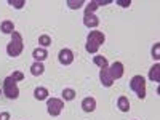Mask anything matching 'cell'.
I'll list each match as a JSON object with an SVG mask.
<instances>
[{
    "instance_id": "cell-1",
    "label": "cell",
    "mask_w": 160,
    "mask_h": 120,
    "mask_svg": "<svg viewBox=\"0 0 160 120\" xmlns=\"http://www.w3.org/2000/svg\"><path fill=\"white\" fill-rule=\"evenodd\" d=\"M106 42V35L101 31H91L87 37V43H85V50L91 55H96L99 47Z\"/></svg>"
},
{
    "instance_id": "cell-2",
    "label": "cell",
    "mask_w": 160,
    "mask_h": 120,
    "mask_svg": "<svg viewBox=\"0 0 160 120\" xmlns=\"http://www.w3.org/2000/svg\"><path fill=\"white\" fill-rule=\"evenodd\" d=\"M24 50V43H22V35L15 31L11 34V42L7 45V53H8V56L11 58H18L21 53Z\"/></svg>"
},
{
    "instance_id": "cell-3",
    "label": "cell",
    "mask_w": 160,
    "mask_h": 120,
    "mask_svg": "<svg viewBox=\"0 0 160 120\" xmlns=\"http://www.w3.org/2000/svg\"><path fill=\"white\" fill-rule=\"evenodd\" d=\"M130 88L136 93V96L139 99L146 98V78L142 75H135L130 80Z\"/></svg>"
},
{
    "instance_id": "cell-4",
    "label": "cell",
    "mask_w": 160,
    "mask_h": 120,
    "mask_svg": "<svg viewBox=\"0 0 160 120\" xmlns=\"http://www.w3.org/2000/svg\"><path fill=\"white\" fill-rule=\"evenodd\" d=\"M2 91H3V95H5L8 99H18V96H19V88H18L16 82H15V80H13L10 75L3 80V88H2Z\"/></svg>"
},
{
    "instance_id": "cell-5",
    "label": "cell",
    "mask_w": 160,
    "mask_h": 120,
    "mask_svg": "<svg viewBox=\"0 0 160 120\" xmlns=\"http://www.w3.org/2000/svg\"><path fill=\"white\" fill-rule=\"evenodd\" d=\"M64 109V101L59 98H50L47 99V111L51 117H58Z\"/></svg>"
},
{
    "instance_id": "cell-6",
    "label": "cell",
    "mask_w": 160,
    "mask_h": 120,
    "mask_svg": "<svg viewBox=\"0 0 160 120\" xmlns=\"http://www.w3.org/2000/svg\"><path fill=\"white\" fill-rule=\"evenodd\" d=\"M109 75L112 77V80H117V78H122L123 77V72H125V68H123V62H120V61H115L112 62L109 68Z\"/></svg>"
},
{
    "instance_id": "cell-7",
    "label": "cell",
    "mask_w": 160,
    "mask_h": 120,
    "mask_svg": "<svg viewBox=\"0 0 160 120\" xmlns=\"http://www.w3.org/2000/svg\"><path fill=\"white\" fill-rule=\"evenodd\" d=\"M58 59H59V62L64 64V66L72 64V62H74V51L69 50V48H62V50L58 53Z\"/></svg>"
},
{
    "instance_id": "cell-8",
    "label": "cell",
    "mask_w": 160,
    "mask_h": 120,
    "mask_svg": "<svg viewBox=\"0 0 160 120\" xmlns=\"http://www.w3.org/2000/svg\"><path fill=\"white\" fill-rule=\"evenodd\" d=\"M83 24H85V28L95 29V28H98V24H99V18L95 15V13H85L83 15Z\"/></svg>"
},
{
    "instance_id": "cell-9",
    "label": "cell",
    "mask_w": 160,
    "mask_h": 120,
    "mask_svg": "<svg viewBox=\"0 0 160 120\" xmlns=\"http://www.w3.org/2000/svg\"><path fill=\"white\" fill-rule=\"evenodd\" d=\"M99 80H101L102 87H106V88H109V87L114 85V80L109 75V71L108 69H99Z\"/></svg>"
},
{
    "instance_id": "cell-10",
    "label": "cell",
    "mask_w": 160,
    "mask_h": 120,
    "mask_svg": "<svg viewBox=\"0 0 160 120\" xmlns=\"http://www.w3.org/2000/svg\"><path fill=\"white\" fill-rule=\"evenodd\" d=\"M32 58L37 61V62H43L47 58H48V51L47 48H42V47H38L32 51Z\"/></svg>"
},
{
    "instance_id": "cell-11",
    "label": "cell",
    "mask_w": 160,
    "mask_h": 120,
    "mask_svg": "<svg viewBox=\"0 0 160 120\" xmlns=\"http://www.w3.org/2000/svg\"><path fill=\"white\" fill-rule=\"evenodd\" d=\"M82 109H83L85 112H93V111L96 109V99L91 98V96L85 98V99L82 101Z\"/></svg>"
},
{
    "instance_id": "cell-12",
    "label": "cell",
    "mask_w": 160,
    "mask_h": 120,
    "mask_svg": "<svg viewBox=\"0 0 160 120\" xmlns=\"http://www.w3.org/2000/svg\"><path fill=\"white\" fill-rule=\"evenodd\" d=\"M149 80H152V82H160V64H154L152 68L149 69Z\"/></svg>"
},
{
    "instance_id": "cell-13",
    "label": "cell",
    "mask_w": 160,
    "mask_h": 120,
    "mask_svg": "<svg viewBox=\"0 0 160 120\" xmlns=\"http://www.w3.org/2000/svg\"><path fill=\"white\" fill-rule=\"evenodd\" d=\"M34 98H35L37 101H45V99H48V90H47L45 87L35 88V90H34Z\"/></svg>"
},
{
    "instance_id": "cell-14",
    "label": "cell",
    "mask_w": 160,
    "mask_h": 120,
    "mask_svg": "<svg viewBox=\"0 0 160 120\" xmlns=\"http://www.w3.org/2000/svg\"><path fill=\"white\" fill-rule=\"evenodd\" d=\"M0 31H2L3 34H13L15 32V24H13V21H8V19H5V21H2L0 22Z\"/></svg>"
},
{
    "instance_id": "cell-15",
    "label": "cell",
    "mask_w": 160,
    "mask_h": 120,
    "mask_svg": "<svg viewBox=\"0 0 160 120\" xmlns=\"http://www.w3.org/2000/svg\"><path fill=\"white\" fill-rule=\"evenodd\" d=\"M45 72V66H43V62H34L32 66H31V74L34 75V77H38V75H42Z\"/></svg>"
},
{
    "instance_id": "cell-16",
    "label": "cell",
    "mask_w": 160,
    "mask_h": 120,
    "mask_svg": "<svg viewBox=\"0 0 160 120\" xmlns=\"http://www.w3.org/2000/svg\"><path fill=\"white\" fill-rule=\"evenodd\" d=\"M117 108L122 112H128L130 111V101H128V98L127 96H120L117 99Z\"/></svg>"
},
{
    "instance_id": "cell-17",
    "label": "cell",
    "mask_w": 160,
    "mask_h": 120,
    "mask_svg": "<svg viewBox=\"0 0 160 120\" xmlns=\"http://www.w3.org/2000/svg\"><path fill=\"white\" fill-rule=\"evenodd\" d=\"M93 62H95L99 69H108L109 68L108 59H106L104 56H101V55H95V56H93Z\"/></svg>"
},
{
    "instance_id": "cell-18",
    "label": "cell",
    "mask_w": 160,
    "mask_h": 120,
    "mask_svg": "<svg viewBox=\"0 0 160 120\" xmlns=\"http://www.w3.org/2000/svg\"><path fill=\"white\" fill-rule=\"evenodd\" d=\"M75 90H72V88H64L62 90V99L64 101H72V99H75Z\"/></svg>"
},
{
    "instance_id": "cell-19",
    "label": "cell",
    "mask_w": 160,
    "mask_h": 120,
    "mask_svg": "<svg viewBox=\"0 0 160 120\" xmlns=\"http://www.w3.org/2000/svg\"><path fill=\"white\" fill-rule=\"evenodd\" d=\"M38 43H40V47H42V48L50 47V45H51V37H50V35H47V34L40 35V37H38Z\"/></svg>"
},
{
    "instance_id": "cell-20",
    "label": "cell",
    "mask_w": 160,
    "mask_h": 120,
    "mask_svg": "<svg viewBox=\"0 0 160 120\" xmlns=\"http://www.w3.org/2000/svg\"><path fill=\"white\" fill-rule=\"evenodd\" d=\"M98 8H99V5H98L96 0H90V2L87 3V7H85V13H95Z\"/></svg>"
},
{
    "instance_id": "cell-21",
    "label": "cell",
    "mask_w": 160,
    "mask_h": 120,
    "mask_svg": "<svg viewBox=\"0 0 160 120\" xmlns=\"http://www.w3.org/2000/svg\"><path fill=\"white\" fill-rule=\"evenodd\" d=\"M66 3H68V7H69L71 10H78L82 5H85L83 0H77V2H75V0H68Z\"/></svg>"
},
{
    "instance_id": "cell-22",
    "label": "cell",
    "mask_w": 160,
    "mask_h": 120,
    "mask_svg": "<svg viewBox=\"0 0 160 120\" xmlns=\"http://www.w3.org/2000/svg\"><path fill=\"white\" fill-rule=\"evenodd\" d=\"M8 5H11L13 8H16V10H21L26 5V0H8Z\"/></svg>"
},
{
    "instance_id": "cell-23",
    "label": "cell",
    "mask_w": 160,
    "mask_h": 120,
    "mask_svg": "<svg viewBox=\"0 0 160 120\" xmlns=\"http://www.w3.org/2000/svg\"><path fill=\"white\" fill-rule=\"evenodd\" d=\"M152 58H154L155 61L160 59V43H155V45H154V48H152Z\"/></svg>"
},
{
    "instance_id": "cell-24",
    "label": "cell",
    "mask_w": 160,
    "mask_h": 120,
    "mask_svg": "<svg viewBox=\"0 0 160 120\" xmlns=\"http://www.w3.org/2000/svg\"><path fill=\"white\" fill-rule=\"evenodd\" d=\"M10 77H11L13 80H15V82H21V80H24V74H22L21 71H15Z\"/></svg>"
},
{
    "instance_id": "cell-25",
    "label": "cell",
    "mask_w": 160,
    "mask_h": 120,
    "mask_svg": "<svg viewBox=\"0 0 160 120\" xmlns=\"http://www.w3.org/2000/svg\"><path fill=\"white\" fill-rule=\"evenodd\" d=\"M115 3H117V5H120L122 8H128V7L131 5L130 0H115Z\"/></svg>"
},
{
    "instance_id": "cell-26",
    "label": "cell",
    "mask_w": 160,
    "mask_h": 120,
    "mask_svg": "<svg viewBox=\"0 0 160 120\" xmlns=\"http://www.w3.org/2000/svg\"><path fill=\"white\" fill-rule=\"evenodd\" d=\"M0 120H10V114L8 112H2L0 114Z\"/></svg>"
},
{
    "instance_id": "cell-27",
    "label": "cell",
    "mask_w": 160,
    "mask_h": 120,
    "mask_svg": "<svg viewBox=\"0 0 160 120\" xmlns=\"http://www.w3.org/2000/svg\"><path fill=\"white\" fill-rule=\"evenodd\" d=\"M0 93H2V90H0Z\"/></svg>"
}]
</instances>
